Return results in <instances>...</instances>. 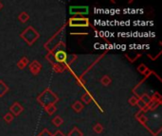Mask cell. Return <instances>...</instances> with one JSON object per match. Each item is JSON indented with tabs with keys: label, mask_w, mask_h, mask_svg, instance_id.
<instances>
[]
</instances>
